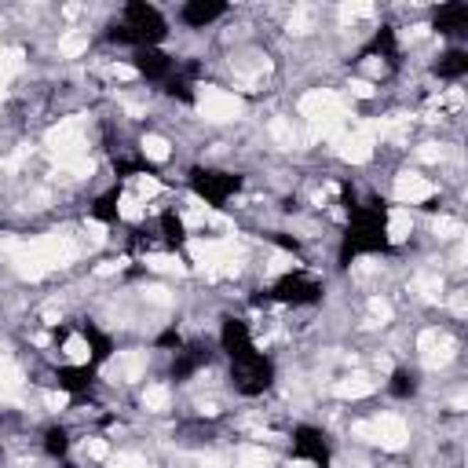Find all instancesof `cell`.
<instances>
[{"instance_id": "1", "label": "cell", "mask_w": 468, "mask_h": 468, "mask_svg": "<svg viewBox=\"0 0 468 468\" xmlns=\"http://www.w3.org/2000/svg\"><path fill=\"white\" fill-rule=\"evenodd\" d=\"M44 147L51 150V158L59 161V169L66 176H92V158L85 147V121L81 117H66L59 121L51 132L44 136Z\"/></svg>"}, {"instance_id": "2", "label": "cell", "mask_w": 468, "mask_h": 468, "mask_svg": "<svg viewBox=\"0 0 468 468\" xmlns=\"http://www.w3.org/2000/svg\"><path fill=\"white\" fill-rule=\"evenodd\" d=\"M300 114L311 124V139H333L336 143V139L344 136L348 110H344V102H341V95H336V92H329V88L307 92L300 99Z\"/></svg>"}, {"instance_id": "3", "label": "cell", "mask_w": 468, "mask_h": 468, "mask_svg": "<svg viewBox=\"0 0 468 468\" xmlns=\"http://www.w3.org/2000/svg\"><path fill=\"white\" fill-rule=\"evenodd\" d=\"M351 435L362 439V443H373L381 450H403L406 439H410V428L399 413H381L373 421H355L351 425Z\"/></svg>"}, {"instance_id": "4", "label": "cell", "mask_w": 468, "mask_h": 468, "mask_svg": "<svg viewBox=\"0 0 468 468\" xmlns=\"http://www.w3.org/2000/svg\"><path fill=\"white\" fill-rule=\"evenodd\" d=\"M198 114L213 124H227V121H238L245 114V102L234 95V92H223V88H213L205 85L198 92Z\"/></svg>"}, {"instance_id": "5", "label": "cell", "mask_w": 468, "mask_h": 468, "mask_svg": "<svg viewBox=\"0 0 468 468\" xmlns=\"http://www.w3.org/2000/svg\"><path fill=\"white\" fill-rule=\"evenodd\" d=\"M418 351H421V362L428 370H439V366H447V362L454 358L457 344H454V336L443 333V329H425L418 336Z\"/></svg>"}, {"instance_id": "6", "label": "cell", "mask_w": 468, "mask_h": 468, "mask_svg": "<svg viewBox=\"0 0 468 468\" xmlns=\"http://www.w3.org/2000/svg\"><path fill=\"white\" fill-rule=\"evenodd\" d=\"M8 256H11L15 275L26 278V282H41V278L51 271V267H48V260H44L41 249H37V242H11Z\"/></svg>"}, {"instance_id": "7", "label": "cell", "mask_w": 468, "mask_h": 468, "mask_svg": "<svg viewBox=\"0 0 468 468\" xmlns=\"http://www.w3.org/2000/svg\"><path fill=\"white\" fill-rule=\"evenodd\" d=\"M143 373H147V351H121L102 366L107 381H139Z\"/></svg>"}, {"instance_id": "8", "label": "cell", "mask_w": 468, "mask_h": 468, "mask_svg": "<svg viewBox=\"0 0 468 468\" xmlns=\"http://www.w3.org/2000/svg\"><path fill=\"white\" fill-rule=\"evenodd\" d=\"M37 249H41V256L48 260V267H70L73 256H77L73 242L66 238V234H59V230H51V234H44V238H37Z\"/></svg>"}, {"instance_id": "9", "label": "cell", "mask_w": 468, "mask_h": 468, "mask_svg": "<svg viewBox=\"0 0 468 468\" xmlns=\"http://www.w3.org/2000/svg\"><path fill=\"white\" fill-rule=\"evenodd\" d=\"M336 154L351 165H362V161L373 158V139L362 132V128H355V132H344L341 139H336Z\"/></svg>"}, {"instance_id": "10", "label": "cell", "mask_w": 468, "mask_h": 468, "mask_svg": "<svg viewBox=\"0 0 468 468\" xmlns=\"http://www.w3.org/2000/svg\"><path fill=\"white\" fill-rule=\"evenodd\" d=\"M432 194H435V187L428 184L425 176H418V172H399V179H395V198H399L403 205L428 201Z\"/></svg>"}, {"instance_id": "11", "label": "cell", "mask_w": 468, "mask_h": 468, "mask_svg": "<svg viewBox=\"0 0 468 468\" xmlns=\"http://www.w3.org/2000/svg\"><path fill=\"white\" fill-rule=\"evenodd\" d=\"M22 370L15 366V358L0 355V399L4 403H18L22 395Z\"/></svg>"}, {"instance_id": "12", "label": "cell", "mask_w": 468, "mask_h": 468, "mask_svg": "<svg viewBox=\"0 0 468 468\" xmlns=\"http://www.w3.org/2000/svg\"><path fill=\"white\" fill-rule=\"evenodd\" d=\"M373 381L366 377V373H351V377H344V381H336L333 384V395L336 399H366V395H373Z\"/></svg>"}, {"instance_id": "13", "label": "cell", "mask_w": 468, "mask_h": 468, "mask_svg": "<svg viewBox=\"0 0 468 468\" xmlns=\"http://www.w3.org/2000/svg\"><path fill=\"white\" fill-rule=\"evenodd\" d=\"M410 230H413V216L406 209H392V213H388V238H392L395 245L410 238Z\"/></svg>"}, {"instance_id": "14", "label": "cell", "mask_w": 468, "mask_h": 468, "mask_svg": "<svg viewBox=\"0 0 468 468\" xmlns=\"http://www.w3.org/2000/svg\"><path fill=\"white\" fill-rule=\"evenodd\" d=\"M169 403H172V392L165 384H150L143 392V410H150V413H165Z\"/></svg>"}, {"instance_id": "15", "label": "cell", "mask_w": 468, "mask_h": 468, "mask_svg": "<svg viewBox=\"0 0 468 468\" xmlns=\"http://www.w3.org/2000/svg\"><path fill=\"white\" fill-rule=\"evenodd\" d=\"M26 66L22 48H0V77H15Z\"/></svg>"}, {"instance_id": "16", "label": "cell", "mask_w": 468, "mask_h": 468, "mask_svg": "<svg viewBox=\"0 0 468 468\" xmlns=\"http://www.w3.org/2000/svg\"><path fill=\"white\" fill-rule=\"evenodd\" d=\"M238 468H271V457L264 447H242L238 450Z\"/></svg>"}, {"instance_id": "17", "label": "cell", "mask_w": 468, "mask_h": 468, "mask_svg": "<svg viewBox=\"0 0 468 468\" xmlns=\"http://www.w3.org/2000/svg\"><path fill=\"white\" fill-rule=\"evenodd\" d=\"M413 285H418V293L425 297V300H439V297H443V278H439V275H418V282H413Z\"/></svg>"}, {"instance_id": "18", "label": "cell", "mask_w": 468, "mask_h": 468, "mask_svg": "<svg viewBox=\"0 0 468 468\" xmlns=\"http://www.w3.org/2000/svg\"><path fill=\"white\" fill-rule=\"evenodd\" d=\"M271 139L282 147H297V128L289 124V117H275L271 121Z\"/></svg>"}, {"instance_id": "19", "label": "cell", "mask_w": 468, "mask_h": 468, "mask_svg": "<svg viewBox=\"0 0 468 468\" xmlns=\"http://www.w3.org/2000/svg\"><path fill=\"white\" fill-rule=\"evenodd\" d=\"M143 154L150 161H169V139L165 136H143Z\"/></svg>"}, {"instance_id": "20", "label": "cell", "mask_w": 468, "mask_h": 468, "mask_svg": "<svg viewBox=\"0 0 468 468\" xmlns=\"http://www.w3.org/2000/svg\"><path fill=\"white\" fill-rule=\"evenodd\" d=\"M59 51H63L66 59H77V55H85V51H88V37L73 30V33H66V37L59 41Z\"/></svg>"}, {"instance_id": "21", "label": "cell", "mask_w": 468, "mask_h": 468, "mask_svg": "<svg viewBox=\"0 0 468 468\" xmlns=\"http://www.w3.org/2000/svg\"><path fill=\"white\" fill-rule=\"evenodd\" d=\"M63 351H66V358L73 362V366H85V362H88V355H92V348H88V341H85V336H70Z\"/></svg>"}, {"instance_id": "22", "label": "cell", "mask_w": 468, "mask_h": 468, "mask_svg": "<svg viewBox=\"0 0 468 468\" xmlns=\"http://www.w3.org/2000/svg\"><path fill=\"white\" fill-rule=\"evenodd\" d=\"M147 267L150 271H161V275H184L187 271L176 256H147Z\"/></svg>"}, {"instance_id": "23", "label": "cell", "mask_w": 468, "mask_h": 468, "mask_svg": "<svg viewBox=\"0 0 468 468\" xmlns=\"http://www.w3.org/2000/svg\"><path fill=\"white\" fill-rule=\"evenodd\" d=\"M392 304H388L384 297H373L370 300V326H384V322H392Z\"/></svg>"}, {"instance_id": "24", "label": "cell", "mask_w": 468, "mask_h": 468, "mask_svg": "<svg viewBox=\"0 0 468 468\" xmlns=\"http://www.w3.org/2000/svg\"><path fill=\"white\" fill-rule=\"evenodd\" d=\"M370 15H373V4H366V0H355V4H341V22L370 18Z\"/></svg>"}, {"instance_id": "25", "label": "cell", "mask_w": 468, "mask_h": 468, "mask_svg": "<svg viewBox=\"0 0 468 468\" xmlns=\"http://www.w3.org/2000/svg\"><path fill=\"white\" fill-rule=\"evenodd\" d=\"M289 33H307L311 30V8L307 4H300V8H293V15H289V26H285Z\"/></svg>"}, {"instance_id": "26", "label": "cell", "mask_w": 468, "mask_h": 468, "mask_svg": "<svg viewBox=\"0 0 468 468\" xmlns=\"http://www.w3.org/2000/svg\"><path fill=\"white\" fill-rule=\"evenodd\" d=\"M435 234H439V238H461V234H464V227L454 220V216H435Z\"/></svg>"}, {"instance_id": "27", "label": "cell", "mask_w": 468, "mask_h": 468, "mask_svg": "<svg viewBox=\"0 0 468 468\" xmlns=\"http://www.w3.org/2000/svg\"><path fill=\"white\" fill-rule=\"evenodd\" d=\"M117 213L128 220V223H139L143 220V209H139V198H132V194H124L121 201H117Z\"/></svg>"}, {"instance_id": "28", "label": "cell", "mask_w": 468, "mask_h": 468, "mask_svg": "<svg viewBox=\"0 0 468 468\" xmlns=\"http://www.w3.org/2000/svg\"><path fill=\"white\" fill-rule=\"evenodd\" d=\"M110 468H150V461L139 454H117V457H110Z\"/></svg>"}, {"instance_id": "29", "label": "cell", "mask_w": 468, "mask_h": 468, "mask_svg": "<svg viewBox=\"0 0 468 468\" xmlns=\"http://www.w3.org/2000/svg\"><path fill=\"white\" fill-rule=\"evenodd\" d=\"M418 158H421V161H428V165H435V161H443V158H447V147H439V143H425V147H418Z\"/></svg>"}, {"instance_id": "30", "label": "cell", "mask_w": 468, "mask_h": 468, "mask_svg": "<svg viewBox=\"0 0 468 468\" xmlns=\"http://www.w3.org/2000/svg\"><path fill=\"white\" fill-rule=\"evenodd\" d=\"M143 297H147L150 304H161V307H169V304H172V297H169V289H165V285H147V289H143Z\"/></svg>"}, {"instance_id": "31", "label": "cell", "mask_w": 468, "mask_h": 468, "mask_svg": "<svg viewBox=\"0 0 468 468\" xmlns=\"http://www.w3.org/2000/svg\"><path fill=\"white\" fill-rule=\"evenodd\" d=\"M136 191H139V198H154V194H161V184H158V179H150V176H139L136 179Z\"/></svg>"}, {"instance_id": "32", "label": "cell", "mask_w": 468, "mask_h": 468, "mask_svg": "<svg viewBox=\"0 0 468 468\" xmlns=\"http://www.w3.org/2000/svg\"><path fill=\"white\" fill-rule=\"evenodd\" d=\"M44 406H48V410H66V406H70V395L51 388V392H44Z\"/></svg>"}, {"instance_id": "33", "label": "cell", "mask_w": 468, "mask_h": 468, "mask_svg": "<svg viewBox=\"0 0 468 468\" xmlns=\"http://www.w3.org/2000/svg\"><path fill=\"white\" fill-rule=\"evenodd\" d=\"M88 457H95V461H107L110 457V447H107V439H88Z\"/></svg>"}, {"instance_id": "34", "label": "cell", "mask_w": 468, "mask_h": 468, "mask_svg": "<svg viewBox=\"0 0 468 468\" xmlns=\"http://www.w3.org/2000/svg\"><path fill=\"white\" fill-rule=\"evenodd\" d=\"M348 92H351L355 99H370V95H373V85L366 81V77H355V81L348 85Z\"/></svg>"}, {"instance_id": "35", "label": "cell", "mask_w": 468, "mask_h": 468, "mask_svg": "<svg viewBox=\"0 0 468 468\" xmlns=\"http://www.w3.org/2000/svg\"><path fill=\"white\" fill-rule=\"evenodd\" d=\"M85 230L92 234V245H102V242H107V227H102L99 220H88V223H85Z\"/></svg>"}, {"instance_id": "36", "label": "cell", "mask_w": 468, "mask_h": 468, "mask_svg": "<svg viewBox=\"0 0 468 468\" xmlns=\"http://www.w3.org/2000/svg\"><path fill=\"white\" fill-rule=\"evenodd\" d=\"M124 264H128L124 256H121V260H107V264H99V267H95V275H99V278H107V275H117V271H121Z\"/></svg>"}, {"instance_id": "37", "label": "cell", "mask_w": 468, "mask_h": 468, "mask_svg": "<svg viewBox=\"0 0 468 468\" xmlns=\"http://www.w3.org/2000/svg\"><path fill=\"white\" fill-rule=\"evenodd\" d=\"M110 73L117 77V81H136V66H128V63H114Z\"/></svg>"}, {"instance_id": "38", "label": "cell", "mask_w": 468, "mask_h": 468, "mask_svg": "<svg viewBox=\"0 0 468 468\" xmlns=\"http://www.w3.org/2000/svg\"><path fill=\"white\" fill-rule=\"evenodd\" d=\"M198 468H227V457H223V454H201V457H198Z\"/></svg>"}, {"instance_id": "39", "label": "cell", "mask_w": 468, "mask_h": 468, "mask_svg": "<svg viewBox=\"0 0 468 468\" xmlns=\"http://www.w3.org/2000/svg\"><path fill=\"white\" fill-rule=\"evenodd\" d=\"M41 319H44V322H48V326H55V322H59V319H63V311H59V304H48V307H44V311H41Z\"/></svg>"}, {"instance_id": "40", "label": "cell", "mask_w": 468, "mask_h": 468, "mask_svg": "<svg viewBox=\"0 0 468 468\" xmlns=\"http://www.w3.org/2000/svg\"><path fill=\"white\" fill-rule=\"evenodd\" d=\"M461 102H464V95H461V88H454V92H447V99L439 102V107H450V110H457Z\"/></svg>"}, {"instance_id": "41", "label": "cell", "mask_w": 468, "mask_h": 468, "mask_svg": "<svg viewBox=\"0 0 468 468\" xmlns=\"http://www.w3.org/2000/svg\"><path fill=\"white\" fill-rule=\"evenodd\" d=\"M425 33H428V26H410V30L403 33V41H406V44H410V41H421Z\"/></svg>"}, {"instance_id": "42", "label": "cell", "mask_w": 468, "mask_h": 468, "mask_svg": "<svg viewBox=\"0 0 468 468\" xmlns=\"http://www.w3.org/2000/svg\"><path fill=\"white\" fill-rule=\"evenodd\" d=\"M450 307H454V315H464V311H468V300H464V293H454V297H450Z\"/></svg>"}, {"instance_id": "43", "label": "cell", "mask_w": 468, "mask_h": 468, "mask_svg": "<svg viewBox=\"0 0 468 468\" xmlns=\"http://www.w3.org/2000/svg\"><path fill=\"white\" fill-rule=\"evenodd\" d=\"M198 410L205 413V418H216V413H220V406H216V403H201Z\"/></svg>"}, {"instance_id": "44", "label": "cell", "mask_w": 468, "mask_h": 468, "mask_svg": "<svg viewBox=\"0 0 468 468\" xmlns=\"http://www.w3.org/2000/svg\"><path fill=\"white\" fill-rule=\"evenodd\" d=\"M377 370L388 373V370H392V358H388V355H377Z\"/></svg>"}, {"instance_id": "45", "label": "cell", "mask_w": 468, "mask_h": 468, "mask_svg": "<svg viewBox=\"0 0 468 468\" xmlns=\"http://www.w3.org/2000/svg\"><path fill=\"white\" fill-rule=\"evenodd\" d=\"M366 73H373V77H377V73H384V63H377V59H370V63H366Z\"/></svg>"}, {"instance_id": "46", "label": "cell", "mask_w": 468, "mask_h": 468, "mask_svg": "<svg viewBox=\"0 0 468 468\" xmlns=\"http://www.w3.org/2000/svg\"><path fill=\"white\" fill-rule=\"evenodd\" d=\"M289 468H319V464H315V461H293Z\"/></svg>"}, {"instance_id": "47", "label": "cell", "mask_w": 468, "mask_h": 468, "mask_svg": "<svg viewBox=\"0 0 468 468\" xmlns=\"http://www.w3.org/2000/svg\"><path fill=\"white\" fill-rule=\"evenodd\" d=\"M4 95H8V77H0V102H4Z\"/></svg>"}, {"instance_id": "48", "label": "cell", "mask_w": 468, "mask_h": 468, "mask_svg": "<svg viewBox=\"0 0 468 468\" xmlns=\"http://www.w3.org/2000/svg\"><path fill=\"white\" fill-rule=\"evenodd\" d=\"M4 249H11V238H8V234H0V252H4Z\"/></svg>"}]
</instances>
